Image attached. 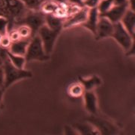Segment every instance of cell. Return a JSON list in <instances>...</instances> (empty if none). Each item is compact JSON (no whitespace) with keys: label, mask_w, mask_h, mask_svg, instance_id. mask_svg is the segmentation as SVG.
Here are the masks:
<instances>
[{"label":"cell","mask_w":135,"mask_h":135,"mask_svg":"<svg viewBox=\"0 0 135 135\" xmlns=\"http://www.w3.org/2000/svg\"><path fill=\"white\" fill-rule=\"evenodd\" d=\"M113 5V0H101L97 6L99 15L107 12Z\"/></svg>","instance_id":"21"},{"label":"cell","mask_w":135,"mask_h":135,"mask_svg":"<svg viewBox=\"0 0 135 135\" xmlns=\"http://www.w3.org/2000/svg\"><path fill=\"white\" fill-rule=\"evenodd\" d=\"M65 20L53 15H45V24L53 30L61 31Z\"/></svg>","instance_id":"14"},{"label":"cell","mask_w":135,"mask_h":135,"mask_svg":"<svg viewBox=\"0 0 135 135\" xmlns=\"http://www.w3.org/2000/svg\"><path fill=\"white\" fill-rule=\"evenodd\" d=\"M113 5H126V6H128V0H113Z\"/></svg>","instance_id":"27"},{"label":"cell","mask_w":135,"mask_h":135,"mask_svg":"<svg viewBox=\"0 0 135 135\" xmlns=\"http://www.w3.org/2000/svg\"><path fill=\"white\" fill-rule=\"evenodd\" d=\"M60 32L61 31L51 29L46 24L42 26L39 29L37 34L41 40L44 51L47 55H50V53L53 52L56 41L58 38Z\"/></svg>","instance_id":"5"},{"label":"cell","mask_w":135,"mask_h":135,"mask_svg":"<svg viewBox=\"0 0 135 135\" xmlns=\"http://www.w3.org/2000/svg\"><path fill=\"white\" fill-rule=\"evenodd\" d=\"M68 2L71 3V4H74V5L80 6V7H83L84 6L83 0H68Z\"/></svg>","instance_id":"28"},{"label":"cell","mask_w":135,"mask_h":135,"mask_svg":"<svg viewBox=\"0 0 135 135\" xmlns=\"http://www.w3.org/2000/svg\"><path fill=\"white\" fill-rule=\"evenodd\" d=\"M20 24L28 26L32 30V32L35 35L38 33L39 29L45 24V15L40 11L29 10L23 17L15 23L11 29Z\"/></svg>","instance_id":"4"},{"label":"cell","mask_w":135,"mask_h":135,"mask_svg":"<svg viewBox=\"0 0 135 135\" xmlns=\"http://www.w3.org/2000/svg\"><path fill=\"white\" fill-rule=\"evenodd\" d=\"M90 122V123L95 126V128H96L98 131L99 132V134H115L116 133V128L113 126L111 123L104 120L101 119L99 118H97L95 116H92V118L90 119H89Z\"/></svg>","instance_id":"9"},{"label":"cell","mask_w":135,"mask_h":135,"mask_svg":"<svg viewBox=\"0 0 135 135\" xmlns=\"http://www.w3.org/2000/svg\"><path fill=\"white\" fill-rule=\"evenodd\" d=\"M14 28L17 31L20 39H31L35 35L32 30L26 25L20 24L15 26Z\"/></svg>","instance_id":"18"},{"label":"cell","mask_w":135,"mask_h":135,"mask_svg":"<svg viewBox=\"0 0 135 135\" xmlns=\"http://www.w3.org/2000/svg\"><path fill=\"white\" fill-rule=\"evenodd\" d=\"M3 70H4V89L11 86L15 82L22 79L30 78L32 77V73L29 71L25 70L24 68L20 69L14 66L10 62L8 58L5 59L3 62Z\"/></svg>","instance_id":"1"},{"label":"cell","mask_w":135,"mask_h":135,"mask_svg":"<svg viewBox=\"0 0 135 135\" xmlns=\"http://www.w3.org/2000/svg\"><path fill=\"white\" fill-rule=\"evenodd\" d=\"M25 59L26 61H47L50 59V55L45 53L41 40L38 34L30 39Z\"/></svg>","instance_id":"3"},{"label":"cell","mask_w":135,"mask_h":135,"mask_svg":"<svg viewBox=\"0 0 135 135\" xmlns=\"http://www.w3.org/2000/svg\"><path fill=\"white\" fill-rule=\"evenodd\" d=\"M85 92L84 88L80 82L74 83L68 86V93L73 98H79L82 96Z\"/></svg>","instance_id":"17"},{"label":"cell","mask_w":135,"mask_h":135,"mask_svg":"<svg viewBox=\"0 0 135 135\" xmlns=\"http://www.w3.org/2000/svg\"><path fill=\"white\" fill-rule=\"evenodd\" d=\"M8 58L10 60L11 64L17 68L23 69L24 68L25 63H26V59L23 56H18V55H15L13 53H10L8 51Z\"/></svg>","instance_id":"19"},{"label":"cell","mask_w":135,"mask_h":135,"mask_svg":"<svg viewBox=\"0 0 135 135\" xmlns=\"http://www.w3.org/2000/svg\"><path fill=\"white\" fill-rule=\"evenodd\" d=\"M29 10L39 11L41 5L46 0H20Z\"/></svg>","instance_id":"20"},{"label":"cell","mask_w":135,"mask_h":135,"mask_svg":"<svg viewBox=\"0 0 135 135\" xmlns=\"http://www.w3.org/2000/svg\"><path fill=\"white\" fill-rule=\"evenodd\" d=\"M8 20L4 16L0 15V34L2 35H5L8 34Z\"/></svg>","instance_id":"22"},{"label":"cell","mask_w":135,"mask_h":135,"mask_svg":"<svg viewBox=\"0 0 135 135\" xmlns=\"http://www.w3.org/2000/svg\"><path fill=\"white\" fill-rule=\"evenodd\" d=\"M120 23L132 37L134 38L135 33V14L134 11L128 8L122 17Z\"/></svg>","instance_id":"10"},{"label":"cell","mask_w":135,"mask_h":135,"mask_svg":"<svg viewBox=\"0 0 135 135\" xmlns=\"http://www.w3.org/2000/svg\"><path fill=\"white\" fill-rule=\"evenodd\" d=\"M113 31V23L109 20L99 16L98 22L97 24L95 36L97 39H102L107 37H111Z\"/></svg>","instance_id":"6"},{"label":"cell","mask_w":135,"mask_h":135,"mask_svg":"<svg viewBox=\"0 0 135 135\" xmlns=\"http://www.w3.org/2000/svg\"><path fill=\"white\" fill-rule=\"evenodd\" d=\"M128 8H129L128 6L126 5H113L110 9H109L104 14L99 15V16L104 17L111 21L113 23H116L120 22L122 17H123Z\"/></svg>","instance_id":"8"},{"label":"cell","mask_w":135,"mask_h":135,"mask_svg":"<svg viewBox=\"0 0 135 135\" xmlns=\"http://www.w3.org/2000/svg\"><path fill=\"white\" fill-rule=\"evenodd\" d=\"M3 62H4V60L2 59H0V67H2L3 65Z\"/></svg>","instance_id":"31"},{"label":"cell","mask_w":135,"mask_h":135,"mask_svg":"<svg viewBox=\"0 0 135 135\" xmlns=\"http://www.w3.org/2000/svg\"><path fill=\"white\" fill-rule=\"evenodd\" d=\"M4 88L2 87H0V106L2 104V99H3V95H4Z\"/></svg>","instance_id":"30"},{"label":"cell","mask_w":135,"mask_h":135,"mask_svg":"<svg viewBox=\"0 0 135 135\" xmlns=\"http://www.w3.org/2000/svg\"><path fill=\"white\" fill-rule=\"evenodd\" d=\"M74 128L77 131V134H99L95 126L91 123H81V124H76L74 126Z\"/></svg>","instance_id":"16"},{"label":"cell","mask_w":135,"mask_h":135,"mask_svg":"<svg viewBox=\"0 0 135 135\" xmlns=\"http://www.w3.org/2000/svg\"><path fill=\"white\" fill-rule=\"evenodd\" d=\"M4 81H5V76H4V70L2 66L0 67V87L4 88Z\"/></svg>","instance_id":"26"},{"label":"cell","mask_w":135,"mask_h":135,"mask_svg":"<svg viewBox=\"0 0 135 135\" xmlns=\"http://www.w3.org/2000/svg\"><path fill=\"white\" fill-rule=\"evenodd\" d=\"M88 12H89V8L83 6L77 12L71 15L67 19L65 20L64 24H63V28H68L69 26H73L74 25L83 24L87 18L88 16Z\"/></svg>","instance_id":"7"},{"label":"cell","mask_w":135,"mask_h":135,"mask_svg":"<svg viewBox=\"0 0 135 135\" xmlns=\"http://www.w3.org/2000/svg\"><path fill=\"white\" fill-rule=\"evenodd\" d=\"M2 35L0 34V41H1V38H2Z\"/></svg>","instance_id":"32"},{"label":"cell","mask_w":135,"mask_h":135,"mask_svg":"<svg viewBox=\"0 0 135 135\" xmlns=\"http://www.w3.org/2000/svg\"><path fill=\"white\" fill-rule=\"evenodd\" d=\"M112 38L116 40L117 43L120 45L122 48L128 52L129 55H134V38L132 37L128 32L124 26L120 22L113 23V31L111 35Z\"/></svg>","instance_id":"2"},{"label":"cell","mask_w":135,"mask_h":135,"mask_svg":"<svg viewBox=\"0 0 135 135\" xmlns=\"http://www.w3.org/2000/svg\"><path fill=\"white\" fill-rule=\"evenodd\" d=\"M11 42H12V41H11V40L10 39V38L8 37V35H2V38H1V41H0V46H1L2 47H3V48L8 50Z\"/></svg>","instance_id":"23"},{"label":"cell","mask_w":135,"mask_h":135,"mask_svg":"<svg viewBox=\"0 0 135 135\" xmlns=\"http://www.w3.org/2000/svg\"><path fill=\"white\" fill-rule=\"evenodd\" d=\"M101 0H84L83 1V5L87 7L88 8H97L98 3Z\"/></svg>","instance_id":"24"},{"label":"cell","mask_w":135,"mask_h":135,"mask_svg":"<svg viewBox=\"0 0 135 135\" xmlns=\"http://www.w3.org/2000/svg\"><path fill=\"white\" fill-rule=\"evenodd\" d=\"M8 50L3 48L0 46V59L5 60V59L8 58Z\"/></svg>","instance_id":"25"},{"label":"cell","mask_w":135,"mask_h":135,"mask_svg":"<svg viewBox=\"0 0 135 135\" xmlns=\"http://www.w3.org/2000/svg\"><path fill=\"white\" fill-rule=\"evenodd\" d=\"M84 104L85 107L89 113L92 115H95L98 111L97 107V98L93 91H85L83 93Z\"/></svg>","instance_id":"12"},{"label":"cell","mask_w":135,"mask_h":135,"mask_svg":"<svg viewBox=\"0 0 135 135\" xmlns=\"http://www.w3.org/2000/svg\"><path fill=\"white\" fill-rule=\"evenodd\" d=\"M128 7L130 9L134 11V0H128Z\"/></svg>","instance_id":"29"},{"label":"cell","mask_w":135,"mask_h":135,"mask_svg":"<svg viewBox=\"0 0 135 135\" xmlns=\"http://www.w3.org/2000/svg\"><path fill=\"white\" fill-rule=\"evenodd\" d=\"M98 19H99V12L98 11V8H89L86 20L82 25L85 28L90 30L94 35H95Z\"/></svg>","instance_id":"11"},{"label":"cell","mask_w":135,"mask_h":135,"mask_svg":"<svg viewBox=\"0 0 135 135\" xmlns=\"http://www.w3.org/2000/svg\"><path fill=\"white\" fill-rule=\"evenodd\" d=\"M83 1H84V0H83Z\"/></svg>","instance_id":"33"},{"label":"cell","mask_w":135,"mask_h":135,"mask_svg":"<svg viewBox=\"0 0 135 135\" xmlns=\"http://www.w3.org/2000/svg\"><path fill=\"white\" fill-rule=\"evenodd\" d=\"M29 41L30 39H19L17 41H12L8 48V51L15 55L25 56Z\"/></svg>","instance_id":"13"},{"label":"cell","mask_w":135,"mask_h":135,"mask_svg":"<svg viewBox=\"0 0 135 135\" xmlns=\"http://www.w3.org/2000/svg\"><path fill=\"white\" fill-rule=\"evenodd\" d=\"M80 83L82 84L85 91H92L95 88L101 84V79L97 76H92L89 78L80 77Z\"/></svg>","instance_id":"15"}]
</instances>
